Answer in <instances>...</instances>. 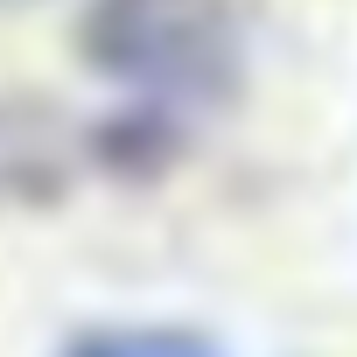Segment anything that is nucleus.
<instances>
[{"mask_svg":"<svg viewBox=\"0 0 357 357\" xmlns=\"http://www.w3.org/2000/svg\"><path fill=\"white\" fill-rule=\"evenodd\" d=\"M84 63L133 91V112H197L238 84V29L225 0H91Z\"/></svg>","mask_w":357,"mask_h":357,"instance_id":"obj_1","label":"nucleus"},{"mask_svg":"<svg viewBox=\"0 0 357 357\" xmlns=\"http://www.w3.org/2000/svg\"><path fill=\"white\" fill-rule=\"evenodd\" d=\"M63 140L43 112L0 98V204H50L63 190Z\"/></svg>","mask_w":357,"mask_h":357,"instance_id":"obj_2","label":"nucleus"},{"mask_svg":"<svg viewBox=\"0 0 357 357\" xmlns=\"http://www.w3.org/2000/svg\"><path fill=\"white\" fill-rule=\"evenodd\" d=\"M56 357H225L218 343L190 336V329H147V322H98L77 329Z\"/></svg>","mask_w":357,"mask_h":357,"instance_id":"obj_3","label":"nucleus"}]
</instances>
